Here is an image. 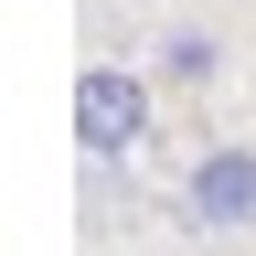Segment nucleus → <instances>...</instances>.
<instances>
[{
  "label": "nucleus",
  "instance_id": "nucleus-1",
  "mask_svg": "<svg viewBox=\"0 0 256 256\" xmlns=\"http://www.w3.org/2000/svg\"><path fill=\"white\" fill-rule=\"evenodd\" d=\"M150 139V75L139 64H86L75 75V150L86 160H128Z\"/></svg>",
  "mask_w": 256,
  "mask_h": 256
},
{
  "label": "nucleus",
  "instance_id": "nucleus-2",
  "mask_svg": "<svg viewBox=\"0 0 256 256\" xmlns=\"http://www.w3.org/2000/svg\"><path fill=\"white\" fill-rule=\"evenodd\" d=\"M182 214L203 224V235H246V224H256V150H246V139L203 150V160L182 171Z\"/></svg>",
  "mask_w": 256,
  "mask_h": 256
},
{
  "label": "nucleus",
  "instance_id": "nucleus-3",
  "mask_svg": "<svg viewBox=\"0 0 256 256\" xmlns=\"http://www.w3.org/2000/svg\"><path fill=\"white\" fill-rule=\"evenodd\" d=\"M214 43H203V32H171V43H160V75H171V86H214Z\"/></svg>",
  "mask_w": 256,
  "mask_h": 256
}]
</instances>
